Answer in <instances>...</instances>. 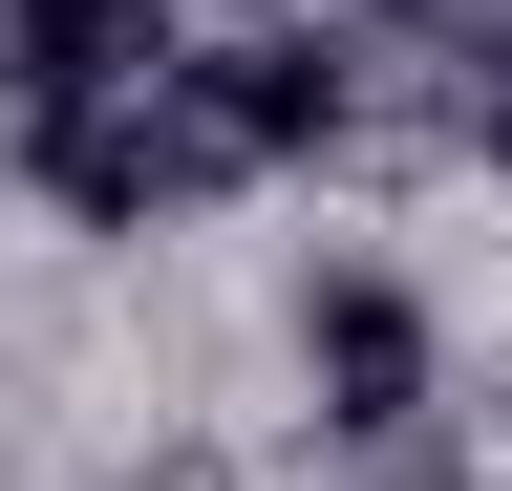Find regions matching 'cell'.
I'll list each match as a JSON object with an SVG mask.
<instances>
[{"label":"cell","instance_id":"1","mask_svg":"<svg viewBox=\"0 0 512 491\" xmlns=\"http://www.w3.org/2000/svg\"><path fill=\"white\" fill-rule=\"evenodd\" d=\"M299 385H320V427H427V299L384 278V257H320L299 278Z\"/></svg>","mask_w":512,"mask_h":491},{"label":"cell","instance_id":"2","mask_svg":"<svg viewBox=\"0 0 512 491\" xmlns=\"http://www.w3.org/2000/svg\"><path fill=\"white\" fill-rule=\"evenodd\" d=\"M171 129H192V171L320 150L342 129V43H214V65H171Z\"/></svg>","mask_w":512,"mask_h":491}]
</instances>
